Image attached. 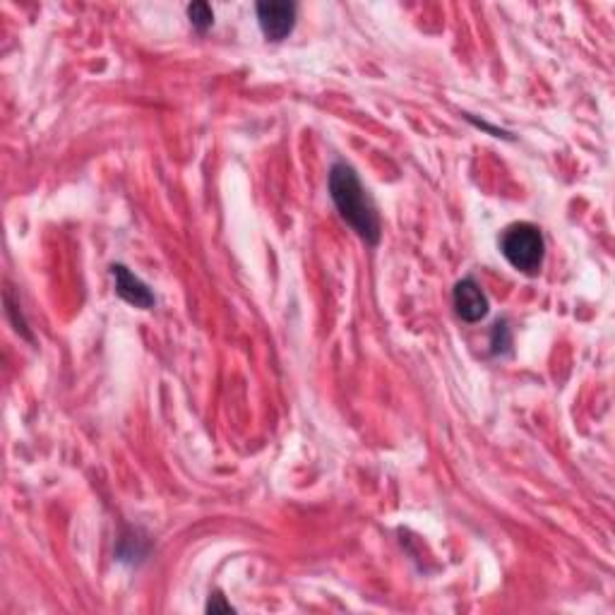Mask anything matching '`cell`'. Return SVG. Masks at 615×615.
Listing matches in <instances>:
<instances>
[{
	"instance_id": "obj_5",
	"label": "cell",
	"mask_w": 615,
	"mask_h": 615,
	"mask_svg": "<svg viewBox=\"0 0 615 615\" xmlns=\"http://www.w3.org/2000/svg\"><path fill=\"white\" fill-rule=\"evenodd\" d=\"M111 274H113V282H116L118 298L128 303V306L140 308V310H152L154 306H157V296L152 294V289H149L140 277H135L128 267L121 265V262L111 265Z\"/></svg>"
},
{
	"instance_id": "obj_9",
	"label": "cell",
	"mask_w": 615,
	"mask_h": 615,
	"mask_svg": "<svg viewBox=\"0 0 615 615\" xmlns=\"http://www.w3.org/2000/svg\"><path fill=\"white\" fill-rule=\"evenodd\" d=\"M467 121H469V123H474V125H476V128H481V130H488V133H491L493 137H505V140H512V137H510V135H507V133H503V130H498V128H491V125H488V123H483V121H476V118H471V116H467Z\"/></svg>"
},
{
	"instance_id": "obj_1",
	"label": "cell",
	"mask_w": 615,
	"mask_h": 615,
	"mask_svg": "<svg viewBox=\"0 0 615 615\" xmlns=\"http://www.w3.org/2000/svg\"><path fill=\"white\" fill-rule=\"evenodd\" d=\"M327 188H330V197L334 207H337L339 217L344 219V224L349 226L366 246H378L382 236L378 207H375L373 197L368 195L366 185L358 178L354 166L346 164V161H334Z\"/></svg>"
},
{
	"instance_id": "obj_7",
	"label": "cell",
	"mask_w": 615,
	"mask_h": 615,
	"mask_svg": "<svg viewBox=\"0 0 615 615\" xmlns=\"http://www.w3.org/2000/svg\"><path fill=\"white\" fill-rule=\"evenodd\" d=\"M491 346H493V354L495 356H505L510 354V346H512V334H510V327H507L505 320L495 322L493 325V334H491Z\"/></svg>"
},
{
	"instance_id": "obj_8",
	"label": "cell",
	"mask_w": 615,
	"mask_h": 615,
	"mask_svg": "<svg viewBox=\"0 0 615 615\" xmlns=\"http://www.w3.org/2000/svg\"><path fill=\"white\" fill-rule=\"evenodd\" d=\"M205 611L207 613H236V608L231 606V603L226 601L219 591H214V594L210 596V601H207Z\"/></svg>"
},
{
	"instance_id": "obj_6",
	"label": "cell",
	"mask_w": 615,
	"mask_h": 615,
	"mask_svg": "<svg viewBox=\"0 0 615 615\" xmlns=\"http://www.w3.org/2000/svg\"><path fill=\"white\" fill-rule=\"evenodd\" d=\"M188 20L195 32L205 34L214 25V10L210 3H190L188 5Z\"/></svg>"
},
{
	"instance_id": "obj_2",
	"label": "cell",
	"mask_w": 615,
	"mask_h": 615,
	"mask_svg": "<svg viewBox=\"0 0 615 615\" xmlns=\"http://www.w3.org/2000/svg\"><path fill=\"white\" fill-rule=\"evenodd\" d=\"M500 253L515 267L517 272L527 274V277H536L543 267V258H546V241H543L541 229L531 222H517L510 224L500 234Z\"/></svg>"
},
{
	"instance_id": "obj_3",
	"label": "cell",
	"mask_w": 615,
	"mask_h": 615,
	"mask_svg": "<svg viewBox=\"0 0 615 615\" xmlns=\"http://www.w3.org/2000/svg\"><path fill=\"white\" fill-rule=\"evenodd\" d=\"M258 13V25L267 41H284L296 27V5L289 0H265L255 5Z\"/></svg>"
},
{
	"instance_id": "obj_4",
	"label": "cell",
	"mask_w": 615,
	"mask_h": 615,
	"mask_svg": "<svg viewBox=\"0 0 615 615\" xmlns=\"http://www.w3.org/2000/svg\"><path fill=\"white\" fill-rule=\"evenodd\" d=\"M452 306H455L459 318L469 322V325L481 322L488 315V310H491L488 296L483 294L481 284L474 277H464L455 284V289H452Z\"/></svg>"
}]
</instances>
